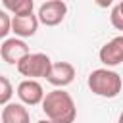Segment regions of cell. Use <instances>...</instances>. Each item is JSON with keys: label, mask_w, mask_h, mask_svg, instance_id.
<instances>
[{"label": "cell", "mask_w": 123, "mask_h": 123, "mask_svg": "<svg viewBox=\"0 0 123 123\" xmlns=\"http://www.w3.org/2000/svg\"><path fill=\"white\" fill-rule=\"evenodd\" d=\"M110 21H111V25H113L117 31H123V15H121V12L117 10V6H113V8H111Z\"/></svg>", "instance_id": "obj_14"}, {"label": "cell", "mask_w": 123, "mask_h": 123, "mask_svg": "<svg viewBox=\"0 0 123 123\" xmlns=\"http://www.w3.org/2000/svg\"><path fill=\"white\" fill-rule=\"evenodd\" d=\"M17 98L21 100L23 106H38L44 98V88L37 79H23L17 85Z\"/></svg>", "instance_id": "obj_6"}, {"label": "cell", "mask_w": 123, "mask_h": 123, "mask_svg": "<svg viewBox=\"0 0 123 123\" xmlns=\"http://www.w3.org/2000/svg\"><path fill=\"white\" fill-rule=\"evenodd\" d=\"M15 67L27 79H46L52 67V60L44 52H33V54H27Z\"/></svg>", "instance_id": "obj_3"}, {"label": "cell", "mask_w": 123, "mask_h": 123, "mask_svg": "<svg viewBox=\"0 0 123 123\" xmlns=\"http://www.w3.org/2000/svg\"><path fill=\"white\" fill-rule=\"evenodd\" d=\"M75 79V67L69 63V62H56L52 63L48 75H46V81L50 85H54L56 88H63L67 85H71Z\"/></svg>", "instance_id": "obj_7"}, {"label": "cell", "mask_w": 123, "mask_h": 123, "mask_svg": "<svg viewBox=\"0 0 123 123\" xmlns=\"http://www.w3.org/2000/svg\"><path fill=\"white\" fill-rule=\"evenodd\" d=\"M67 15V4L63 0H46L40 8H38V23L46 25V27H56L60 25Z\"/></svg>", "instance_id": "obj_4"}, {"label": "cell", "mask_w": 123, "mask_h": 123, "mask_svg": "<svg viewBox=\"0 0 123 123\" xmlns=\"http://www.w3.org/2000/svg\"><path fill=\"white\" fill-rule=\"evenodd\" d=\"M12 96H13V86H12L10 79L4 77V75H0V106L10 104Z\"/></svg>", "instance_id": "obj_12"}, {"label": "cell", "mask_w": 123, "mask_h": 123, "mask_svg": "<svg viewBox=\"0 0 123 123\" xmlns=\"http://www.w3.org/2000/svg\"><path fill=\"white\" fill-rule=\"evenodd\" d=\"M4 10L12 15H27L33 13L35 0H2Z\"/></svg>", "instance_id": "obj_11"}, {"label": "cell", "mask_w": 123, "mask_h": 123, "mask_svg": "<svg viewBox=\"0 0 123 123\" xmlns=\"http://www.w3.org/2000/svg\"><path fill=\"white\" fill-rule=\"evenodd\" d=\"M94 2H96L98 8H110L113 4V0H94Z\"/></svg>", "instance_id": "obj_15"}, {"label": "cell", "mask_w": 123, "mask_h": 123, "mask_svg": "<svg viewBox=\"0 0 123 123\" xmlns=\"http://www.w3.org/2000/svg\"><path fill=\"white\" fill-rule=\"evenodd\" d=\"M40 106L46 113V119H50L52 123H73L77 117L75 100L63 88H54L46 92Z\"/></svg>", "instance_id": "obj_1"}, {"label": "cell", "mask_w": 123, "mask_h": 123, "mask_svg": "<svg viewBox=\"0 0 123 123\" xmlns=\"http://www.w3.org/2000/svg\"><path fill=\"white\" fill-rule=\"evenodd\" d=\"M117 10H119V12H121V15H123V0L117 4Z\"/></svg>", "instance_id": "obj_16"}, {"label": "cell", "mask_w": 123, "mask_h": 123, "mask_svg": "<svg viewBox=\"0 0 123 123\" xmlns=\"http://www.w3.org/2000/svg\"><path fill=\"white\" fill-rule=\"evenodd\" d=\"M37 123H52L50 119H40V121H37Z\"/></svg>", "instance_id": "obj_17"}, {"label": "cell", "mask_w": 123, "mask_h": 123, "mask_svg": "<svg viewBox=\"0 0 123 123\" xmlns=\"http://www.w3.org/2000/svg\"><path fill=\"white\" fill-rule=\"evenodd\" d=\"M27 54H31L27 42L23 38H17V37H12V38H4L2 46H0V58L10 63V65H17Z\"/></svg>", "instance_id": "obj_5"}, {"label": "cell", "mask_w": 123, "mask_h": 123, "mask_svg": "<svg viewBox=\"0 0 123 123\" xmlns=\"http://www.w3.org/2000/svg\"><path fill=\"white\" fill-rule=\"evenodd\" d=\"M98 58L106 67H113V65L123 63V35L113 37L111 40H108L100 48Z\"/></svg>", "instance_id": "obj_8"}, {"label": "cell", "mask_w": 123, "mask_h": 123, "mask_svg": "<svg viewBox=\"0 0 123 123\" xmlns=\"http://www.w3.org/2000/svg\"><path fill=\"white\" fill-rule=\"evenodd\" d=\"M117 123H123V111L119 113V121H117Z\"/></svg>", "instance_id": "obj_18"}, {"label": "cell", "mask_w": 123, "mask_h": 123, "mask_svg": "<svg viewBox=\"0 0 123 123\" xmlns=\"http://www.w3.org/2000/svg\"><path fill=\"white\" fill-rule=\"evenodd\" d=\"M12 33V15L6 10H0V38H8Z\"/></svg>", "instance_id": "obj_13"}, {"label": "cell", "mask_w": 123, "mask_h": 123, "mask_svg": "<svg viewBox=\"0 0 123 123\" xmlns=\"http://www.w3.org/2000/svg\"><path fill=\"white\" fill-rule=\"evenodd\" d=\"M86 85H88L90 92L96 94V96L115 98L121 92L123 81H121V77H119L117 71H113L110 67H100V69L90 71V75L86 79Z\"/></svg>", "instance_id": "obj_2"}, {"label": "cell", "mask_w": 123, "mask_h": 123, "mask_svg": "<svg viewBox=\"0 0 123 123\" xmlns=\"http://www.w3.org/2000/svg\"><path fill=\"white\" fill-rule=\"evenodd\" d=\"M2 123H31L29 110L21 102H10L2 108Z\"/></svg>", "instance_id": "obj_10"}, {"label": "cell", "mask_w": 123, "mask_h": 123, "mask_svg": "<svg viewBox=\"0 0 123 123\" xmlns=\"http://www.w3.org/2000/svg\"><path fill=\"white\" fill-rule=\"evenodd\" d=\"M38 17L35 13H27V15H12V33L17 38H29L35 37L38 31Z\"/></svg>", "instance_id": "obj_9"}]
</instances>
